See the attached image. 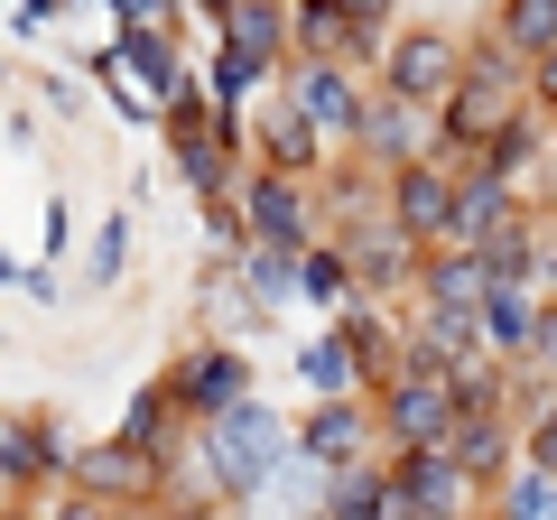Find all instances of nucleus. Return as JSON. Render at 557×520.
I'll use <instances>...</instances> for the list:
<instances>
[{
  "mask_svg": "<svg viewBox=\"0 0 557 520\" xmlns=\"http://www.w3.org/2000/svg\"><path fill=\"white\" fill-rule=\"evenodd\" d=\"M196 446H205V474H214V502H260L288 474V456H298V428L278 419L270 400H242L214 428H196Z\"/></svg>",
  "mask_w": 557,
  "mask_h": 520,
  "instance_id": "obj_1",
  "label": "nucleus"
},
{
  "mask_svg": "<svg viewBox=\"0 0 557 520\" xmlns=\"http://www.w3.org/2000/svg\"><path fill=\"white\" fill-rule=\"evenodd\" d=\"M520 112H530V75H511V57H502V47H483V57L465 65V84L446 94V112H437V159L474 168Z\"/></svg>",
  "mask_w": 557,
  "mask_h": 520,
  "instance_id": "obj_2",
  "label": "nucleus"
},
{
  "mask_svg": "<svg viewBox=\"0 0 557 520\" xmlns=\"http://www.w3.org/2000/svg\"><path fill=\"white\" fill-rule=\"evenodd\" d=\"M372 419H381V446H391V456H418V446L456 437L465 400H456V381H446L437 362H409L391 391H372Z\"/></svg>",
  "mask_w": 557,
  "mask_h": 520,
  "instance_id": "obj_3",
  "label": "nucleus"
},
{
  "mask_svg": "<svg viewBox=\"0 0 557 520\" xmlns=\"http://www.w3.org/2000/svg\"><path fill=\"white\" fill-rule=\"evenodd\" d=\"M465 65H474V57H465L456 28H428V20H418L409 38H391V57H381V94H399L409 112H446V94L465 84Z\"/></svg>",
  "mask_w": 557,
  "mask_h": 520,
  "instance_id": "obj_4",
  "label": "nucleus"
},
{
  "mask_svg": "<svg viewBox=\"0 0 557 520\" xmlns=\"http://www.w3.org/2000/svg\"><path fill=\"white\" fill-rule=\"evenodd\" d=\"M65 483H75V493H94V502H112V511H159V502L177 493L159 456H139V446H121V437H94V446H75Z\"/></svg>",
  "mask_w": 557,
  "mask_h": 520,
  "instance_id": "obj_5",
  "label": "nucleus"
},
{
  "mask_svg": "<svg viewBox=\"0 0 557 520\" xmlns=\"http://www.w3.org/2000/svg\"><path fill=\"white\" fill-rule=\"evenodd\" d=\"M456 186H465L456 159H409L399 177H381V205L418 251H437V242H456Z\"/></svg>",
  "mask_w": 557,
  "mask_h": 520,
  "instance_id": "obj_6",
  "label": "nucleus"
},
{
  "mask_svg": "<svg viewBox=\"0 0 557 520\" xmlns=\"http://www.w3.org/2000/svg\"><path fill=\"white\" fill-rule=\"evenodd\" d=\"M242 223H251L260 251H298V260L325 242V223H317V186L270 177V168H251V177H242Z\"/></svg>",
  "mask_w": 557,
  "mask_h": 520,
  "instance_id": "obj_7",
  "label": "nucleus"
},
{
  "mask_svg": "<svg viewBox=\"0 0 557 520\" xmlns=\"http://www.w3.org/2000/svg\"><path fill=\"white\" fill-rule=\"evenodd\" d=\"M159 391L186 409V428H214L223 409L251 400V362H242L233 344H196V354H177V362L159 372Z\"/></svg>",
  "mask_w": 557,
  "mask_h": 520,
  "instance_id": "obj_8",
  "label": "nucleus"
},
{
  "mask_svg": "<svg viewBox=\"0 0 557 520\" xmlns=\"http://www.w3.org/2000/svg\"><path fill=\"white\" fill-rule=\"evenodd\" d=\"M335 242H344V260H354V288H362L372 307H381V298H409V288H418V260H428V251H418V242L391 223V205H381V214H354Z\"/></svg>",
  "mask_w": 557,
  "mask_h": 520,
  "instance_id": "obj_9",
  "label": "nucleus"
},
{
  "mask_svg": "<svg viewBox=\"0 0 557 520\" xmlns=\"http://www.w3.org/2000/svg\"><path fill=\"white\" fill-rule=\"evenodd\" d=\"M391 483H399V502H409L418 520H483L493 511V493H483L474 474H465L446 446H418V456H391Z\"/></svg>",
  "mask_w": 557,
  "mask_h": 520,
  "instance_id": "obj_10",
  "label": "nucleus"
},
{
  "mask_svg": "<svg viewBox=\"0 0 557 520\" xmlns=\"http://www.w3.org/2000/svg\"><path fill=\"white\" fill-rule=\"evenodd\" d=\"M298 456L325 465V474H354V465H381L391 446H381L372 400H317V409L298 419Z\"/></svg>",
  "mask_w": 557,
  "mask_h": 520,
  "instance_id": "obj_11",
  "label": "nucleus"
},
{
  "mask_svg": "<svg viewBox=\"0 0 557 520\" xmlns=\"http://www.w3.org/2000/svg\"><path fill=\"white\" fill-rule=\"evenodd\" d=\"M65 465H75V446L57 437L47 409H0V493H10V502L38 493V483L65 474Z\"/></svg>",
  "mask_w": 557,
  "mask_h": 520,
  "instance_id": "obj_12",
  "label": "nucleus"
},
{
  "mask_svg": "<svg viewBox=\"0 0 557 520\" xmlns=\"http://www.w3.org/2000/svg\"><path fill=\"white\" fill-rule=\"evenodd\" d=\"M418 307L483 317V307H493V270H483V251H465V242H437V251L418 260Z\"/></svg>",
  "mask_w": 557,
  "mask_h": 520,
  "instance_id": "obj_13",
  "label": "nucleus"
},
{
  "mask_svg": "<svg viewBox=\"0 0 557 520\" xmlns=\"http://www.w3.org/2000/svg\"><path fill=\"white\" fill-rule=\"evenodd\" d=\"M251 149H260L270 177H298V186H317V168H325V131L298 112V102H270L260 131H251Z\"/></svg>",
  "mask_w": 557,
  "mask_h": 520,
  "instance_id": "obj_14",
  "label": "nucleus"
},
{
  "mask_svg": "<svg viewBox=\"0 0 557 520\" xmlns=\"http://www.w3.org/2000/svg\"><path fill=\"white\" fill-rule=\"evenodd\" d=\"M288 102H298V112L317 121L325 140H344V149H354V131H362V102H372V94L354 84V65H298V94H288Z\"/></svg>",
  "mask_w": 557,
  "mask_h": 520,
  "instance_id": "obj_15",
  "label": "nucleus"
},
{
  "mask_svg": "<svg viewBox=\"0 0 557 520\" xmlns=\"http://www.w3.org/2000/svg\"><path fill=\"white\" fill-rule=\"evenodd\" d=\"M446 456H456L465 474L483 483V493H502V483L520 474V428H511V419H493V409H474V419H456Z\"/></svg>",
  "mask_w": 557,
  "mask_h": 520,
  "instance_id": "obj_16",
  "label": "nucleus"
},
{
  "mask_svg": "<svg viewBox=\"0 0 557 520\" xmlns=\"http://www.w3.org/2000/svg\"><path fill=\"white\" fill-rule=\"evenodd\" d=\"M354 159H362V168H381V177H399V168L418 159V112H409L399 94H381V84H372V102H362Z\"/></svg>",
  "mask_w": 557,
  "mask_h": 520,
  "instance_id": "obj_17",
  "label": "nucleus"
},
{
  "mask_svg": "<svg viewBox=\"0 0 557 520\" xmlns=\"http://www.w3.org/2000/svg\"><path fill=\"white\" fill-rule=\"evenodd\" d=\"M112 65H121V75H139V84H149V94H159V112H168L177 94H196V75L177 65V47H168L159 28H112Z\"/></svg>",
  "mask_w": 557,
  "mask_h": 520,
  "instance_id": "obj_18",
  "label": "nucleus"
},
{
  "mask_svg": "<svg viewBox=\"0 0 557 520\" xmlns=\"http://www.w3.org/2000/svg\"><path fill=\"white\" fill-rule=\"evenodd\" d=\"M502 223H520L511 177H483V168H465V186H456V242H465V251H483Z\"/></svg>",
  "mask_w": 557,
  "mask_h": 520,
  "instance_id": "obj_19",
  "label": "nucleus"
},
{
  "mask_svg": "<svg viewBox=\"0 0 557 520\" xmlns=\"http://www.w3.org/2000/svg\"><path fill=\"white\" fill-rule=\"evenodd\" d=\"M493 47L511 65H539L557 47V0H502V10H493Z\"/></svg>",
  "mask_w": 557,
  "mask_h": 520,
  "instance_id": "obj_20",
  "label": "nucleus"
},
{
  "mask_svg": "<svg viewBox=\"0 0 557 520\" xmlns=\"http://www.w3.org/2000/svg\"><path fill=\"white\" fill-rule=\"evenodd\" d=\"M223 47H233L242 65H260V75H270L278 47H288V10H278V0H242L233 20H223Z\"/></svg>",
  "mask_w": 557,
  "mask_h": 520,
  "instance_id": "obj_21",
  "label": "nucleus"
},
{
  "mask_svg": "<svg viewBox=\"0 0 557 520\" xmlns=\"http://www.w3.org/2000/svg\"><path fill=\"white\" fill-rule=\"evenodd\" d=\"M539 317H548V298H530V288H493V307H483V344H493L502 362H530Z\"/></svg>",
  "mask_w": 557,
  "mask_h": 520,
  "instance_id": "obj_22",
  "label": "nucleus"
},
{
  "mask_svg": "<svg viewBox=\"0 0 557 520\" xmlns=\"http://www.w3.org/2000/svg\"><path fill=\"white\" fill-rule=\"evenodd\" d=\"M298 298L307 307H362V288H354V260H344V242H317V251L298 260Z\"/></svg>",
  "mask_w": 557,
  "mask_h": 520,
  "instance_id": "obj_23",
  "label": "nucleus"
},
{
  "mask_svg": "<svg viewBox=\"0 0 557 520\" xmlns=\"http://www.w3.org/2000/svg\"><path fill=\"white\" fill-rule=\"evenodd\" d=\"M298 372H307L317 400H362V362H354V344H344V335H317L298 354Z\"/></svg>",
  "mask_w": 557,
  "mask_h": 520,
  "instance_id": "obj_24",
  "label": "nucleus"
},
{
  "mask_svg": "<svg viewBox=\"0 0 557 520\" xmlns=\"http://www.w3.org/2000/svg\"><path fill=\"white\" fill-rule=\"evenodd\" d=\"M233 260H242V288H251L260 317L298 298V251H260V242H251V251H233Z\"/></svg>",
  "mask_w": 557,
  "mask_h": 520,
  "instance_id": "obj_25",
  "label": "nucleus"
},
{
  "mask_svg": "<svg viewBox=\"0 0 557 520\" xmlns=\"http://www.w3.org/2000/svg\"><path fill=\"white\" fill-rule=\"evenodd\" d=\"M539 149H548V112H539V102H530V112H520V121H511V131H502L493 149H483L474 168H483V177H520V168H530Z\"/></svg>",
  "mask_w": 557,
  "mask_h": 520,
  "instance_id": "obj_26",
  "label": "nucleus"
},
{
  "mask_svg": "<svg viewBox=\"0 0 557 520\" xmlns=\"http://www.w3.org/2000/svg\"><path fill=\"white\" fill-rule=\"evenodd\" d=\"M493 520H557V474L520 465V474H511V483L493 493Z\"/></svg>",
  "mask_w": 557,
  "mask_h": 520,
  "instance_id": "obj_27",
  "label": "nucleus"
},
{
  "mask_svg": "<svg viewBox=\"0 0 557 520\" xmlns=\"http://www.w3.org/2000/svg\"><path fill=\"white\" fill-rule=\"evenodd\" d=\"M335 10H344V28H354V57H372V47L391 57V10L399 0H335Z\"/></svg>",
  "mask_w": 557,
  "mask_h": 520,
  "instance_id": "obj_28",
  "label": "nucleus"
},
{
  "mask_svg": "<svg viewBox=\"0 0 557 520\" xmlns=\"http://www.w3.org/2000/svg\"><path fill=\"white\" fill-rule=\"evenodd\" d=\"M121 270H131V214H112V223H102V233H94V280L112 288Z\"/></svg>",
  "mask_w": 557,
  "mask_h": 520,
  "instance_id": "obj_29",
  "label": "nucleus"
},
{
  "mask_svg": "<svg viewBox=\"0 0 557 520\" xmlns=\"http://www.w3.org/2000/svg\"><path fill=\"white\" fill-rule=\"evenodd\" d=\"M520 465H539V474H557V400L539 409L530 428H520Z\"/></svg>",
  "mask_w": 557,
  "mask_h": 520,
  "instance_id": "obj_30",
  "label": "nucleus"
},
{
  "mask_svg": "<svg viewBox=\"0 0 557 520\" xmlns=\"http://www.w3.org/2000/svg\"><path fill=\"white\" fill-rule=\"evenodd\" d=\"M520 381H557V307L539 317V335H530V362H520Z\"/></svg>",
  "mask_w": 557,
  "mask_h": 520,
  "instance_id": "obj_31",
  "label": "nucleus"
},
{
  "mask_svg": "<svg viewBox=\"0 0 557 520\" xmlns=\"http://www.w3.org/2000/svg\"><path fill=\"white\" fill-rule=\"evenodd\" d=\"M47 520H131V511H112V502H94V493H65Z\"/></svg>",
  "mask_w": 557,
  "mask_h": 520,
  "instance_id": "obj_32",
  "label": "nucleus"
},
{
  "mask_svg": "<svg viewBox=\"0 0 557 520\" xmlns=\"http://www.w3.org/2000/svg\"><path fill=\"white\" fill-rule=\"evenodd\" d=\"M168 10H177V0H112V20H121V28H159Z\"/></svg>",
  "mask_w": 557,
  "mask_h": 520,
  "instance_id": "obj_33",
  "label": "nucleus"
},
{
  "mask_svg": "<svg viewBox=\"0 0 557 520\" xmlns=\"http://www.w3.org/2000/svg\"><path fill=\"white\" fill-rule=\"evenodd\" d=\"M159 520H223V502H159Z\"/></svg>",
  "mask_w": 557,
  "mask_h": 520,
  "instance_id": "obj_34",
  "label": "nucleus"
},
{
  "mask_svg": "<svg viewBox=\"0 0 557 520\" xmlns=\"http://www.w3.org/2000/svg\"><path fill=\"white\" fill-rule=\"evenodd\" d=\"M65 0H20V28H38V20H57Z\"/></svg>",
  "mask_w": 557,
  "mask_h": 520,
  "instance_id": "obj_35",
  "label": "nucleus"
},
{
  "mask_svg": "<svg viewBox=\"0 0 557 520\" xmlns=\"http://www.w3.org/2000/svg\"><path fill=\"white\" fill-rule=\"evenodd\" d=\"M196 10H205V20H233V10H242V0H196Z\"/></svg>",
  "mask_w": 557,
  "mask_h": 520,
  "instance_id": "obj_36",
  "label": "nucleus"
},
{
  "mask_svg": "<svg viewBox=\"0 0 557 520\" xmlns=\"http://www.w3.org/2000/svg\"><path fill=\"white\" fill-rule=\"evenodd\" d=\"M0 520H38V502H10V511H0Z\"/></svg>",
  "mask_w": 557,
  "mask_h": 520,
  "instance_id": "obj_37",
  "label": "nucleus"
},
{
  "mask_svg": "<svg viewBox=\"0 0 557 520\" xmlns=\"http://www.w3.org/2000/svg\"><path fill=\"white\" fill-rule=\"evenodd\" d=\"M0 511H10V493H0Z\"/></svg>",
  "mask_w": 557,
  "mask_h": 520,
  "instance_id": "obj_38",
  "label": "nucleus"
},
{
  "mask_svg": "<svg viewBox=\"0 0 557 520\" xmlns=\"http://www.w3.org/2000/svg\"><path fill=\"white\" fill-rule=\"evenodd\" d=\"M483 520H493V511H483Z\"/></svg>",
  "mask_w": 557,
  "mask_h": 520,
  "instance_id": "obj_39",
  "label": "nucleus"
},
{
  "mask_svg": "<svg viewBox=\"0 0 557 520\" xmlns=\"http://www.w3.org/2000/svg\"><path fill=\"white\" fill-rule=\"evenodd\" d=\"M548 223H557V214H548Z\"/></svg>",
  "mask_w": 557,
  "mask_h": 520,
  "instance_id": "obj_40",
  "label": "nucleus"
}]
</instances>
